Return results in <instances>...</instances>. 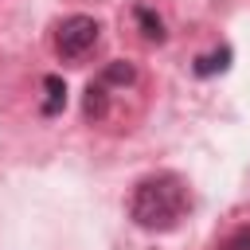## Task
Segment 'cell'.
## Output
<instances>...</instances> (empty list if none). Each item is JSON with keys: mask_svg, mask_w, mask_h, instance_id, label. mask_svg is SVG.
I'll return each mask as SVG.
<instances>
[{"mask_svg": "<svg viewBox=\"0 0 250 250\" xmlns=\"http://www.w3.org/2000/svg\"><path fill=\"white\" fill-rule=\"evenodd\" d=\"M184 207H188V188L172 172L145 176L133 188V199H129V215L145 230H168V227H176L180 215H184Z\"/></svg>", "mask_w": 250, "mask_h": 250, "instance_id": "1", "label": "cell"}, {"mask_svg": "<svg viewBox=\"0 0 250 250\" xmlns=\"http://www.w3.org/2000/svg\"><path fill=\"white\" fill-rule=\"evenodd\" d=\"M102 39V27L94 16H66L55 31V51L62 59H86Z\"/></svg>", "mask_w": 250, "mask_h": 250, "instance_id": "2", "label": "cell"}, {"mask_svg": "<svg viewBox=\"0 0 250 250\" xmlns=\"http://www.w3.org/2000/svg\"><path fill=\"white\" fill-rule=\"evenodd\" d=\"M137 20H141V27H145L148 39H156V43L164 39V23H160V16H152L148 8H137Z\"/></svg>", "mask_w": 250, "mask_h": 250, "instance_id": "3", "label": "cell"}, {"mask_svg": "<svg viewBox=\"0 0 250 250\" xmlns=\"http://www.w3.org/2000/svg\"><path fill=\"white\" fill-rule=\"evenodd\" d=\"M102 94H105L102 86H90V90H86V113H90V117H102V113H105V98H102Z\"/></svg>", "mask_w": 250, "mask_h": 250, "instance_id": "4", "label": "cell"}, {"mask_svg": "<svg viewBox=\"0 0 250 250\" xmlns=\"http://www.w3.org/2000/svg\"><path fill=\"white\" fill-rule=\"evenodd\" d=\"M47 94H51V98H47V113H55V109L66 102V90H62L59 78H47Z\"/></svg>", "mask_w": 250, "mask_h": 250, "instance_id": "5", "label": "cell"}, {"mask_svg": "<svg viewBox=\"0 0 250 250\" xmlns=\"http://www.w3.org/2000/svg\"><path fill=\"white\" fill-rule=\"evenodd\" d=\"M223 250H250V227H242V230H234L227 242H223Z\"/></svg>", "mask_w": 250, "mask_h": 250, "instance_id": "6", "label": "cell"}, {"mask_svg": "<svg viewBox=\"0 0 250 250\" xmlns=\"http://www.w3.org/2000/svg\"><path fill=\"white\" fill-rule=\"evenodd\" d=\"M105 78H109V82H129V78H133V66H121V62H113V66L105 70Z\"/></svg>", "mask_w": 250, "mask_h": 250, "instance_id": "7", "label": "cell"}]
</instances>
